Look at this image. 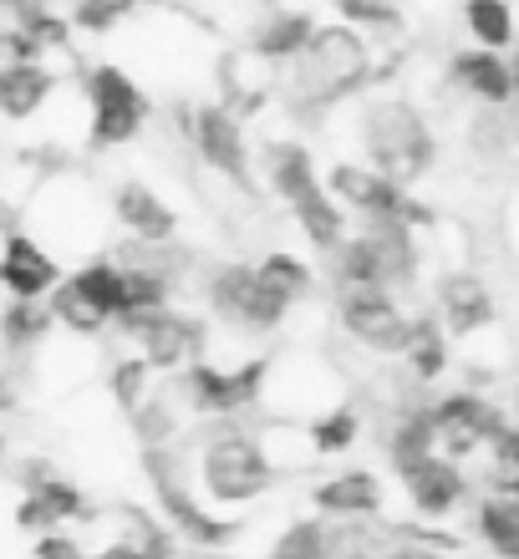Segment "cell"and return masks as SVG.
I'll return each instance as SVG.
<instances>
[{"label":"cell","mask_w":519,"mask_h":559,"mask_svg":"<svg viewBox=\"0 0 519 559\" xmlns=\"http://www.w3.org/2000/svg\"><path fill=\"white\" fill-rule=\"evenodd\" d=\"M291 214H296L300 235L311 239V250H321V254L342 250V239H346V209L331 199L327 183H321V189H311L306 199H296V204H291Z\"/></svg>","instance_id":"obj_24"},{"label":"cell","mask_w":519,"mask_h":559,"mask_svg":"<svg viewBox=\"0 0 519 559\" xmlns=\"http://www.w3.org/2000/svg\"><path fill=\"white\" fill-rule=\"evenodd\" d=\"M266 382H270V361L266 356H250V361H239V367H220V361H189L184 371H174V386L184 407L193 417H235L245 407L266 397Z\"/></svg>","instance_id":"obj_6"},{"label":"cell","mask_w":519,"mask_h":559,"mask_svg":"<svg viewBox=\"0 0 519 559\" xmlns=\"http://www.w3.org/2000/svg\"><path fill=\"white\" fill-rule=\"evenodd\" d=\"M61 285L57 254L26 229H5L0 239V290L11 300H46Z\"/></svg>","instance_id":"obj_13"},{"label":"cell","mask_w":519,"mask_h":559,"mask_svg":"<svg viewBox=\"0 0 519 559\" xmlns=\"http://www.w3.org/2000/svg\"><path fill=\"white\" fill-rule=\"evenodd\" d=\"M311 503L321 519H377L382 514V484L367 468H346L337 478H321L311 488Z\"/></svg>","instance_id":"obj_19"},{"label":"cell","mask_w":519,"mask_h":559,"mask_svg":"<svg viewBox=\"0 0 519 559\" xmlns=\"http://www.w3.org/2000/svg\"><path fill=\"white\" fill-rule=\"evenodd\" d=\"M371 72L367 36L356 26H316L311 46L285 67L281 97L300 122H321L331 107H342L346 97H356V87Z\"/></svg>","instance_id":"obj_1"},{"label":"cell","mask_w":519,"mask_h":559,"mask_svg":"<svg viewBox=\"0 0 519 559\" xmlns=\"http://www.w3.org/2000/svg\"><path fill=\"white\" fill-rule=\"evenodd\" d=\"M515 427H519V392H515Z\"/></svg>","instance_id":"obj_50"},{"label":"cell","mask_w":519,"mask_h":559,"mask_svg":"<svg viewBox=\"0 0 519 559\" xmlns=\"http://www.w3.org/2000/svg\"><path fill=\"white\" fill-rule=\"evenodd\" d=\"M402 488H408V503H413L423 519H444L453 514L463 503V493H469V478H463V468L453 463V457L433 453L423 457V463H413L408 473H398Z\"/></svg>","instance_id":"obj_15"},{"label":"cell","mask_w":519,"mask_h":559,"mask_svg":"<svg viewBox=\"0 0 519 559\" xmlns=\"http://www.w3.org/2000/svg\"><path fill=\"white\" fill-rule=\"evenodd\" d=\"M260 275L270 280V285H275V290H285L291 295V300H306V295L316 290V275L306 265H300L296 254H285V250H275V254H266V260H260Z\"/></svg>","instance_id":"obj_37"},{"label":"cell","mask_w":519,"mask_h":559,"mask_svg":"<svg viewBox=\"0 0 519 559\" xmlns=\"http://www.w3.org/2000/svg\"><path fill=\"white\" fill-rule=\"evenodd\" d=\"M327 189L342 209H352L356 219H402V224H413V229L438 224V214H433L428 204H417L402 183L382 178L377 168H367V163H337L327 174Z\"/></svg>","instance_id":"obj_8"},{"label":"cell","mask_w":519,"mask_h":559,"mask_svg":"<svg viewBox=\"0 0 519 559\" xmlns=\"http://www.w3.org/2000/svg\"><path fill=\"white\" fill-rule=\"evenodd\" d=\"M51 92H57V72L46 61H5L0 67V118L31 122L51 103Z\"/></svg>","instance_id":"obj_21"},{"label":"cell","mask_w":519,"mask_h":559,"mask_svg":"<svg viewBox=\"0 0 519 559\" xmlns=\"http://www.w3.org/2000/svg\"><path fill=\"white\" fill-rule=\"evenodd\" d=\"M266 178H270V189H275V199H281L285 209L296 204V199H306L311 189H321L316 158L300 143H291V138L266 143Z\"/></svg>","instance_id":"obj_23"},{"label":"cell","mask_w":519,"mask_h":559,"mask_svg":"<svg viewBox=\"0 0 519 559\" xmlns=\"http://www.w3.org/2000/svg\"><path fill=\"white\" fill-rule=\"evenodd\" d=\"M402 361L413 367L417 382H438V377L448 371V331H444V321H438L433 310L413 316V336H408Z\"/></svg>","instance_id":"obj_28"},{"label":"cell","mask_w":519,"mask_h":559,"mask_svg":"<svg viewBox=\"0 0 519 559\" xmlns=\"http://www.w3.org/2000/svg\"><path fill=\"white\" fill-rule=\"evenodd\" d=\"M11 407H15V382L0 371V413H11Z\"/></svg>","instance_id":"obj_46"},{"label":"cell","mask_w":519,"mask_h":559,"mask_svg":"<svg viewBox=\"0 0 519 559\" xmlns=\"http://www.w3.org/2000/svg\"><path fill=\"white\" fill-rule=\"evenodd\" d=\"M489 499H505L519 509V473H505V468H494L489 473Z\"/></svg>","instance_id":"obj_43"},{"label":"cell","mask_w":519,"mask_h":559,"mask_svg":"<svg viewBox=\"0 0 519 559\" xmlns=\"http://www.w3.org/2000/svg\"><path fill=\"white\" fill-rule=\"evenodd\" d=\"M337 321H342L346 336H356L362 346L382 356H402L408 336H413V316L392 300V290H342Z\"/></svg>","instance_id":"obj_11"},{"label":"cell","mask_w":519,"mask_h":559,"mask_svg":"<svg viewBox=\"0 0 519 559\" xmlns=\"http://www.w3.org/2000/svg\"><path fill=\"white\" fill-rule=\"evenodd\" d=\"M484 453H489L494 468L519 473V427H515V417H505V423L494 427V438L484 442Z\"/></svg>","instance_id":"obj_41"},{"label":"cell","mask_w":519,"mask_h":559,"mask_svg":"<svg viewBox=\"0 0 519 559\" xmlns=\"http://www.w3.org/2000/svg\"><path fill=\"white\" fill-rule=\"evenodd\" d=\"M463 26H469L474 46L505 51V46H515V5L509 0H463Z\"/></svg>","instance_id":"obj_29"},{"label":"cell","mask_w":519,"mask_h":559,"mask_svg":"<svg viewBox=\"0 0 519 559\" xmlns=\"http://www.w3.org/2000/svg\"><path fill=\"white\" fill-rule=\"evenodd\" d=\"M337 11H342L346 26H356L362 36H382V31H402V11L392 0H337Z\"/></svg>","instance_id":"obj_38"},{"label":"cell","mask_w":519,"mask_h":559,"mask_svg":"<svg viewBox=\"0 0 519 559\" xmlns=\"http://www.w3.org/2000/svg\"><path fill=\"white\" fill-rule=\"evenodd\" d=\"M46 306H51V321L61 325V331H72V336H103V316L82 300V295L67 285V275H61V285L51 295H46Z\"/></svg>","instance_id":"obj_34"},{"label":"cell","mask_w":519,"mask_h":559,"mask_svg":"<svg viewBox=\"0 0 519 559\" xmlns=\"http://www.w3.org/2000/svg\"><path fill=\"white\" fill-rule=\"evenodd\" d=\"M82 92H87V147L92 153L128 147L143 128H149V112H153L149 92L138 87L118 61H97V67H87Z\"/></svg>","instance_id":"obj_4"},{"label":"cell","mask_w":519,"mask_h":559,"mask_svg":"<svg viewBox=\"0 0 519 559\" xmlns=\"http://www.w3.org/2000/svg\"><path fill=\"white\" fill-rule=\"evenodd\" d=\"M515 138H519V122L505 107H479L474 122H469V143H474L479 158H505Z\"/></svg>","instance_id":"obj_32"},{"label":"cell","mask_w":519,"mask_h":559,"mask_svg":"<svg viewBox=\"0 0 519 559\" xmlns=\"http://www.w3.org/2000/svg\"><path fill=\"white\" fill-rule=\"evenodd\" d=\"M505 423V413L494 407L489 397H479V392H448V397L433 402V427H438V448L444 457H469L479 453L484 442L494 438V427Z\"/></svg>","instance_id":"obj_12"},{"label":"cell","mask_w":519,"mask_h":559,"mask_svg":"<svg viewBox=\"0 0 519 559\" xmlns=\"http://www.w3.org/2000/svg\"><path fill=\"white\" fill-rule=\"evenodd\" d=\"M67 285H72V290L82 295L107 325L122 316V265L113 260V254H97V260H87V265H76L72 275H67Z\"/></svg>","instance_id":"obj_25"},{"label":"cell","mask_w":519,"mask_h":559,"mask_svg":"<svg viewBox=\"0 0 519 559\" xmlns=\"http://www.w3.org/2000/svg\"><path fill=\"white\" fill-rule=\"evenodd\" d=\"M209 290V306H214V316L229 325H239V331H255V336H266V331H275V325L291 316V295L275 290L266 275L255 265H214L204 280Z\"/></svg>","instance_id":"obj_7"},{"label":"cell","mask_w":519,"mask_h":559,"mask_svg":"<svg viewBox=\"0 0 519 559\" xmlns=\"http://www.w3.org/2000/svg\"><path fill=\"white\" fill-rule=\"evenodd\" d=\"M5 457H11V448H5V438H0V468H5Z\"/></svg>","instance_id":"obj_49"},{"label":"cell","mask_w":519,"mask_h":559,"mask_svg":"<svg viewBox=\"0 0 519 559\" xmlns=\"http://www.w3.org/2000/svg\"><path fill=\"white\" fill-rule=\"evenodd\" d=\"M438 316H444L448 336H474L484 325H494V295L489 285L469 270H453V275L438 280Z\"/></svg>","instance_id":"obj_18"},{"label":"cell","mask_w":519,"mask_h":559,"mask_svg":"<svg viewBox=\"0 0 519 559\" xmlns=\"http://www.w3.org/2000/svg\"><path fill=\"white\" fill-rule=\"evenodd\" d=\"M92 559H149V555H143V549H138L133 539H113V545H107V549H97V555H92Z\"/></svg>","instance_id":"obj_45"},{"label":"cell","mask_w":519,"mask_h":559,"mask_svg":"<svg viewBox=\"0 0 519 559\" xmlns=\"http://www.w3.org/2000/svg\"><path fill=\"white\" fill-rule=\"evenodd\" d=\"M362 153H367V168H377L382 178L413 189L433 174L438 163V138H433L423 107L408 103V97H382V103L362 107Z\"/></svg>","instance_id":"obj_2"},{"label":"cell","mask_w":519,"mask_h":559,"mask_svg":"<svg viewBox=\"0 0 519 559\" xmlns=\"http://www.w3.org/2000/svg\"><path fill=\"white\" fill-rule=\"evenodd\" d=\"M377 559H448V555H444V549H428V545H402V539H398V545L382 549Z\"/></svg>","instance_id":"obj_44"},{"label":"cell","mask_w":519,"mask_h":559,"mask_svg":"<svg viewBox=\"0 0 519 559\" xmlns=\"http://www.w3.org/2000/svg\"><path fill=\"white\" fill-rule=\"evenodd\" d=\"M113 214H118V224L138 245H174V235H178V214L158 199V189L133 183V178L113 189Z\"/></svg>","instance_id":"obj_17"},{"label":"cell","mask_w":519,"mask_h":559,"mask_svg":"<svg viewBox=\"0 0 519 559\" xmlns=\"http://www.w3.org/2000/svg\"><path fill=\"white\" fill-rule=\"evenodd\" d=\"M474 530H479V539L489 545V555L519 559V509L515 503L489 499V493H484V503L474 509Z\"/></svg>","instance_id":"obj_30"},{"label":"cell","mask_w":519,"mask_h":559,"mask_svg":"<svg viewBox=\"0 0 519 559\" xmlns=\"http://www.w3.org/2000/svg\"><path fill=\"white\" fill-rule=\"evenodd\" d=\"M387 463L398 473H408L413 463L438 453V427H433V402H417V407H402L398 423L387 427Z\"/></svg>","instance_id":"obj_22"},{"label":"cell","mask_w":519,"mask_h":559,"mask_svg":"<svg viewBox=\"0 0 519 559\" xmlns=\"http://www.w3.org/2000/svg\"><path fill=\"white\" fill-rule=\"evenodd\" d=\"M331 280L342 290H387L382 260H377V250H371V239L362 229L342 239V250H331Z\"/></svg>","instance_id":"obj_27"},{"label":"cell","mask_w":519,"mask_h":559,"mask_svg":"<svg viewBox=\"0 0 519 559\" xmlns=\"http://www.w3.org/2000/svg\"><path fill=\"white\" fill-rule=\"evenodd\" d=\"M184 133H189L193 153H199L214 174H224L229 183H239L245 193L255 189V178H250V143H245L239 118L229 112V107H220V103L184 107Z\"/></svg>","instance_id":"obj_10"},{"label":"cell","mask_w":519,"mask_h":559,"mask_svg":"<svg viewBox=\"0 0 519 559\" xmlns=\"http://www.w3.org/2000/svg\"><path fill=\"white\" fill-rule=\"evenodd\" d=\"M509 76H515V122H519V51L509 57Z\"/></svg>","instance_id":"obj_47"},{"label":"cell","mask_w":519,"mask_h":559,"mask_svg":"<svg viewBox=\"0 0 519 559\" xmlns=\"http://www.w3.org/2000/svg\"><path fill=\"white\" fill-rule=\"evenodd\" d=\"M448 87H459L463 97H474L479 107H505L515 103V76H509V57L489 51V46H469L448 57Z\"/></svg>","instance_id":"obj_14"},{"label":"cell","mask_w":519,"mask_h":559,"mask_svg":"<svg viewBox=\"0 0 519 559\" xmlns=\"http://www.w3.org/2000/svg\"><path fill=\"white\" fill-rule=\"evenodd\" d=\"M51 331H57V321H51L46 300H5L0 306V346L5 352H15V356L36 352Z\"/></svg>","instance_id":"obj_26"},{"label":"cell","mask_w":519,"mask_h":559,"mask_svg":"<svg viewBox=\"0 0 519 559\" xmlns=\"http://www.w3.org/2000/svg\"><path fill=\"white\" fill-rule=\"evenodd\" d=\"M316 21L311 11H296V5H275V11L260 21V26L250 31V51L260 61H270V67H291V61L311 46V36H316Z\"/></svg>","instance_id":"obj_20"},{"label":"cell","mask_w":519,"mask_h":559,"mask_svg":"<svg viewBox=\"0 0 519 559\" xmlns=\"http://www.w3.org/2000/svg\"><path fill=\"white\" fill-rule=\"evenodd\" d=\"M327 549V524L321 519H291L281 530V539L270 545V559H321Z\"/></svg>","instance_id":"obj_36"},{"label":"cell","mask_w":519,"mask_h":559,"mask_svg":"<svg viewBox=\"0 0 519 559\" xmlns=\"http://www.w3.org/2000/svg\"><path fill=\"white\" fill-rule=\"evenodd\" d=\"M87 499H82V488L72 484V478H46L42 488H31V493H21V503H15L11 524L21 534H51L61 530V524H72V519H87Z\"/></svg>","instance_id":"obj_16"},{"label":"cell","mask_w":519,"mask_h":559,"mask_svg":"<svg viewBox=\"0 0 519 559\" xmlns=\"http://www.w3.org/2000/svg\"><path fill=\"white\" fill-rule=\"evenodd\" d=\"M36 559H92L87 549H82V539H72L67 530H51V534H36V549H31Z\"/></svg>","instance_id":"obj_42"},{"label":"cell","mask_w":519,"mask_h":559,"mask_svg":"<svg viewBox=\"0 0 519 559\" xmlns=\"http://www.w3.org/2000/svg\"><path fill=\"white\" fill-rule=\"evenodd\" d=\"M149 386H153V367L143 356H113V367H107V392H113V402H118L122 413H133L138 402L149 397Z\"/></svg>","instance_id":"obj_35"},{"label":"cell","mask_w":519,"mask_h":559,"mask_svg":"<svg viewBox=\"0 0 519 559\" xmlns=\"http://www.w3.org/2000/svg\"><path fill=\"white\" fill-rule=\"evenodd\" d=\"M133 432H138V442H143V448H149V442H174V432H178V417H174V402L168 397H143L133 407Z\"/></svg>","instance_id":"obj_39"},{"label":"cell","mask_w":519,"mask_h":559,"mask_svg":"<svg viewBox=\"0 0 519 559\" xmlns=\"http://www.w3.org/2000/svg\"><path fill=\"white\" fill-rule=\"evenodd\" d=\"M149 5V0H76L72 5V31H82V36H113V31L128 21V15H138Z\"/></svg>","instance_id":"obj_33"},{"label":"cell","mask_w":519,"mask_h":559,"mask_svg":"<svg viewBox=\"0 0 519 559\" xmlns=\"http://www.w3.org/2000/svg\"><path fill=\"white\" fill-rule=\"evenodd\" d=\"M275 488V463L255 442V432L235 427V417H224V427H214L199 448V493L209 503L239 509V503L266 499Z\"/></svg>","instance_id":"obj_3"},{"label":"cell","mask_w":519,"mask_h":559,"mask_svg":"<svg viewBox=\"0 0 519 559\" xmlns=\"http://www.w3.org/2000/svg\"><path fill=\"white\" fill-rule=\"evenodd\" d=\"M143 478H149L164 524H174L184 539H193V545H204V549H220L235 539V524H229V519L209 514L204 503L193 499V484H189V473H184V463H178L174 442H149V448H143Z\"/></svg>","instance_id":"obj_5"},{"label":"cell","mask_w":519,"mask_h":559,"mask_svg":"<svg viewBox=\"0 0 519 559\" xmlns=\"http://www.w3.org/2000/svg\"><path fill=\"white\" fill-rule=\"evenodd\" d=\"M113 325L143 346V361H149L153 371H184L189 361L204 356V341H209V325L178 306L149 310V316H122V321H113Z\"/></svg>","instance_id":"obj_9"},{"label":"cell","mask_w":519,"mask_h":559,"mask_svg":"<svg viewBox=\"0 0 519 559\" xmlns=\"http://www.w3.org/2000/svg\"><path fill=\"white\" fill-rule=\"evenodd\" d=\"M321 559H377V549H371V530H362V519L327 524V549H321Z\"/></svg>","instance_id":"obj_40"},{"label":"cell","mask_w":519,"mask_h":559,"mask_svg":"<svg viewBox=\"0 0 519 559\" xmlns=\"http://www.w3.org/2000/svg\"><path fill=\"white\" fill-rule=\"evenodd\" d=\"M31 0H0V15H21Z\"/></svg>","instance_id":"obj_48"},{"label":"cell","mask_w":519,"mask_h":559,"mask_svg":"<svg viewBox=\"0 0 519 559\" xmlns=\"http://www.w3.org/2000/svg\"><path fill=\"white\" fill-rule=\"evenodd\" d=\"M356 432H362V413H356L352 402H337V407H327V413H316L311 427H306V438H311V453H346L356 442Z\"/></svg>","instance_id":"obj_31"}]
</instances>
